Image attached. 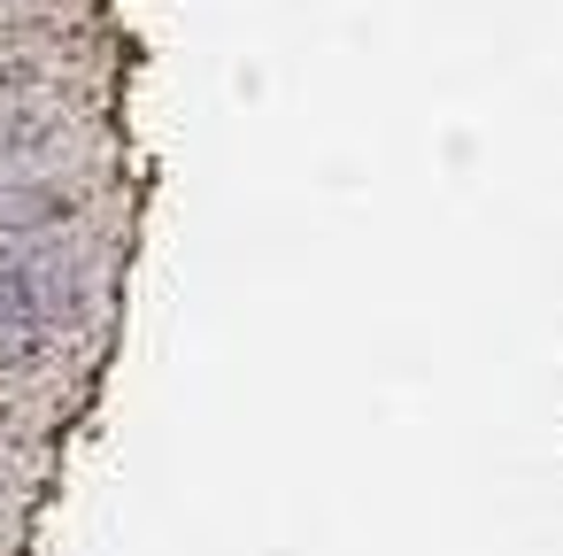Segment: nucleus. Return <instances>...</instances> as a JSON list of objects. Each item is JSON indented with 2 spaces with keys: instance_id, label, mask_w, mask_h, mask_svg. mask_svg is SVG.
I'll return each mask as SVG.
<instances>
[{
  "instance_id": "1",
  "label": "nucleus",
  "mask_w": 563,
  "mask_h": 556,
  "mask_svg": "<svg viewBox=\"0 0 563 556\" xmlns=\"http://www.w3.org/2000/svg\"><path fill=\"white\" fill-rule=\"evenodd\" d=\"M24 94H55V55L32 24H0V101Z\"/></svg>"
},
{
  "instance_id": "2",
  "label": "nucleus",
  "mask_w": 563,
  "mask_h": 556,
  "mask_svg": "<svg viewBox=\"0 0 563 556\" xmlns=\"http://www.w3.org/2000/svg\"><path fill=\"white\" fill-rule=\"evenodd\" d=\"M9 9H24V0H0V17H9Z\"/></svg>"
}]
</instances>
